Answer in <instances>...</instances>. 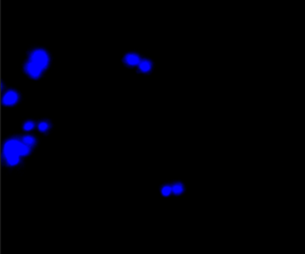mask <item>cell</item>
Here are the masks:
<instances>
[{
    "instance_id": "obj_11",
    "label": "cell",
    "mask_w": 305,
    "mask_h": 254,
    "mask_svg": "<svg viewBox=\"0 0 305 254\" xmlns=\"http://www.w3.org/2000/svg\"><path fill=\"white\" fill-rule=\"evenodd\" d=\"M172 193V187L170 186H164L162 189V194L164 196H168Z\"/></svg>"
},
{
    "instance_id": "obj_5",
    "label": "cell",
    "mask_w": 305,
    "mask_h": 254,
    "mask_svg": "<svg viewBox=\"0 0 305 254\" xmlns=\"http://www.w3.org/2000/svg\"><path fill=\"white\" fill-rule=\"evenodd\" d=\"M124 62L129 66H139V64H140V62H141V59L136 54H128V55H126L124 57Z\"/></svg>"
},
{
    "instance_id": "obj_13",
    "label": "cell",
    "mask_w": 305,
    "mask_h": 254,
    "mask_svg": "<svg viewBox=\"0 0 305 254\" xmlns=\"http://www.w3.org/2000/svg\"><path fill=\"white\" fill-rule=\"evenodd\" d=\"M48 128H49V125H48L47 123H45V122H42V123H40V124H39V129H40V131H41V132L47 131Z\"/></svg>"
},
{
    "instance_id": "obj_8",
    "label": "cell",
    "mask_w": 305,
    "mask_h": 254,
    "mask_svg": "<svg viewBox=\"0 0 305 254\" xmlns=\"http://www.w3.org/2000/svg\"><path fill=\"white\" fill-rule=\"evenodd\" d=\"M30 152V147L27 146L23 142H21L18 147V155L19 156H26Z\"/></svg>"
},
{
    "instance_id": "obj_6",
    "label": "cell",
    "mask_w": 305,
    "mask_h": 254,
    "mask_svg": "<svg viewBox=\"0 0 305 254\" xmlns=\"http://www.w3.org/2000/svg\"><path fill=\"white\" fill-rule=\"evenodd\" d=\"M5 157H6L7 163L11 166H14V165L18 164L20 161V156L18 155V154H11V155H8Z\"/></svg>"
},
{
    "instance_id": "obj_1",
    "label": "cell",
    "mask_w": 305,
    "mask_h": 254,
    "mask_svg": "<svg viewBox=\"0 0 305 254\" xmlns=\"http://www.w3.org/2000/svg\"><path fill=\"white\" fill-rule=\"evenodd\" d=\"M30 61L35 63L36 65H38L41 69H45L47 68V66H49V56L48 54L46 53L44 50L42 49H37L35 51H33L31 54L30 57Z\"/></svg>"
},
{
    "instance_id": "obj_7",
    "label": "cell",
    "mask_w": 305,
    "mask_h": 254,
    "mask_svg": "<svg viewBox=\"0 0 305 254\" xmlns=\"http://www.w3.org/2000/svg\"><path fill=\"white\" fill-rule=\"evenodd\" d=\"M139 68L143 72H149L151 68V63L149 60H142L139 64Z\"/></svg>"
},
{
    "instance_id": "obj_9",
    "label": "cell",
    "mask_w": 305,
    "mask_h": 254,
    "mask_svg": "<svg viewBox=\"0 0 305 254\" xmlns=\"http://www.w3.org/2000/svg\"><path fill=\"white\" fill-rule=\"evenodd\" d=\"M183 187L181 184H175L172 186V192L176 194V195H179L183 193Z\"/></svg>"
},
{
    "instance_id": "obj_4",
    "label": "cell",
    "mask_w": 305,
    "mask_h": 254,
    "mask_svg": "<svg viewBox=\"0 0 305 254\" xmlns=\"http://www.w3.org/2000/svg\"><path fill=\"white\" fill-rule=\"evenodd\" d=\"M18 99V95L15 91L10 90V91L6 92V94L4 96L3 98V103L6 106H11L16 103Z\"/></svg>"
},
{
    "instance_id": "obj_12",
    "label": "cell",
    "mask_w": 305,
    "mask_h": 254,
    "mask_svg": "<svg viewBox=\"0 0 305 254\" xmlns=\"http://www.w3.org/2000/svg\"><path fill=\"white\" fill-rule=\"evenodd\" d=\"M33 127H34V124H33L32 122H27L23 125V129L25 131H30V130H31L33 128Z\"/></svg>"
},
{
    "instance_id": "obj_2",
    "label": "cell",
    "mask_w": 305,
    "mask_h": 254,
    "mask_svg": "<svg viewBox=\"0 0 305 254\" xmlns=\"http://www.w3.org/2000/svg\"><path fill=\"white\" fill-rule=\"evenodd\" d=\"M25 71L32 78H39L41 75V72L43 69H41L38 65H36L35 63L29 61L25 65Z\"/></svg>"
},
{
    "instance_id": "obj_3",
    "label": "cell",
    "mask_w": 305,
    "mask_h": 254,
    "mask_svg": "<svg viewBox=\"0 0 305 254\" xmlns=\"http://www.w3.org/2000/svg\"><path fill=\"white\" fill-rule=\"evenodd\" d=\"M20 143H21L20 141H18L16 140L8 141L5 145V149H4L5 155L8 156V155H11V154H18V147H19Z\"/></svg>"
},
{
    "instance_id": "obj_10",
    "label": "cell",
    "mask_w": 305,
    "mask_h": 254,
    "mask_svg": "<svg viewBox=\"0 0 305 254\" xmlns=\"http://www.w3.org/2000/svg\"><path fill=\"white\" fill-rule=\"evenodd\" d=\"M23 142L24 144H26L27 146L30 147L35 143V139L33 137H31V136H25V137L23 138Z\"/></svg>"
}]
</instances>
